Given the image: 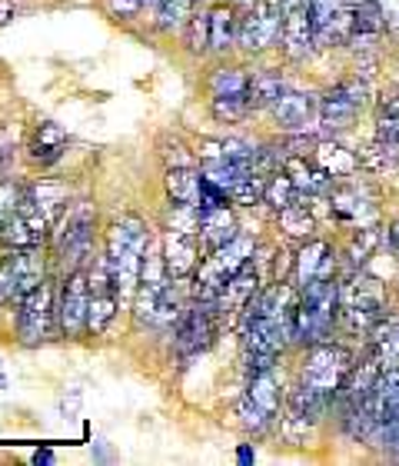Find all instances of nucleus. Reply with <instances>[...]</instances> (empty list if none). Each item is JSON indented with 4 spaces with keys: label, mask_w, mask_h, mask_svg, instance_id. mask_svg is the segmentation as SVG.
Here are the masks:
<instances>
[{
    "label": "nucleus",
    "mask_w": 399,
    "mask_h": 466,
    "mask_svg": "<svg viewBox=\"0 0 399 466\" xmlns=\"http://www.w3.org/2000/svg\"><path fill=\"white\" fill-rule=\"evenodd\" d=\"M44 280H47V260H44L40 247H34V250H7V257L0 263V307L17 303L24 293H30Z\"/></svg>",
    "instance_id": "ddd939ff"
},
{
    "label": "nucleus",
    "mask_w": 399,
    "mask_h": 466,
    "mask_svg": "<svg viewBox=\"0 0 399 466\" xmlns=\"http://www.w3.org/2000/svg\"><path fill=\"white\" fill-rule=\"evenodd\" d=\"M240 227H236V217L230 210V204H214V207H204L200 210V247L204 253L216 250V247H224L226 240H234Z\"/></svg>",
    "instance_id": "393cba45"
},
{
    "label": "nucleus",
    "mask_w": 399,
    "mask_h": 466,
    "mask_svg": "<svg viewBox=\"0 0 399 466\" xmlns=\"http://www.w3.org/2000/svg\"><path fill=\"white\" fill-rule=\"evenodd\" d=\"M386 237H390V247H393V250L399 253V220H396V224L390 227V233H386Z\"/></svg>",
    "instance_id": "ea45409f"
},
{
    "label": "nucleus",
    "mask_w": 399,
    "mask_h": 466,
    "mask_svg": "<svg viewBox=\"0 0 399 466\" xmlns=\"http://www.w3.org/2000/svg\"><path fill=\"white\" fill-rule=\"evenodd\" d=\"M366 407H370V417H373V437H386V440L396 437V430H399V370L380 373L376 387H373L370 397H366Z\"/></svg>",
    "instance_id": "f3484780"
},
{
    "label": "nucleus",
    "mask_w": 399,
    "mask_h": 466,
    "mask_svg": "<svg viewBox=\"0 0 399 466\" xmlns=\"http://www.w3.org/2000/svg\"><path fill=\"white\" fill-rule=\"evenodd\" d=\"M216 330H220V310L214 300H194L176 320L174 347L180 360H194L214 347Z\"/></svg>",
    "instance_id": "9d476101"
},
{
    "label": "nucleus",
    "mask_w": 399,
    "mask_h": 466,
    "mask_svg": "<svg viewBox=\"0 0 399 466\" xmlns=\"http://www.w3.org/2000/svg\"><path fill=\"white\" fill-rule=\"evenodd\" d=\"M353 363H356L353 353L346 347H340V343H330V340L313 343L306 350V357H303L300 387L306 393H313L320 403L333 407L336 397H340L343 383H346V377H350Z\"/></svg>",
    "instance_id": "20e7f679"
},
{
    "label": "nucleus",
    "mask_w": 399,
    "mask_h": 466,
    "mask_svg": "<svg viewBox=\"0 0 399 466\" xmlns=\"http://www.w3.org/2000/svg\"><path fill=\"white\" fill-rule=\"evenodd\" d=\"M336 323H340V283H336V277L316 280L296 290L290 320L293 340L303 343V347H313V343L326 340Z\"/></svg>",
    "instance_id": "f03ea898"
},
{
    "label": "nucleus",
    "mask_w": 399,
    "mask_h": 466,
    "mask_svg": "<svg viewBox=\"0 0 399 466\" xmlns=\"http://www.w3.org/2000/svg\"><path fill=\"white\" fill-rule=\"evenodd\" d=\"M200 237L190 230H174V227H164V243H160V253H164L166 273L174 280H186L194 277V270L200 267Z\"/></svg>",
    "instance_id": "6ab92c4d"
},
{
    "label": "nucleus",
    "mask_w": 399,
    "mask_h": 466,
    "mask_svg": "<svg viewBox=\"0 0 399 466\" xmlns=\"http://www.w3.org/2000/svg\"><path fill=\"white\" fill-rule=\"evenodd\" d=\"M250 4H254V0H250Z\"/></svg>",
    "instance_id": "a18cd8bd"
},
{
    "label": "nucleus",
    "mask_w": 399,
    "mask_h": 466,
    "mask_svg": "<svg viewBox=\"0 0 399 466\" xmlns=\"http://www.w3.org/2000/svg\"><path fill=\"white\" fill-rule=\"evenodd\" d=\"M370 353L380 370H399V313H386L370 330Z\"/></svg>",
    "instance_id": "a878e982"
},
{
    "label": "nucleus",
    "mask_w": 399,
    "mask_h": 466,
    "mask_svg": "<svg viewBox=\"0 0 399 466\" xmlns=\"http://www.w3.org/2000/svg\"><path fill=\"white\" fill-rule=\"evenodd\" d=\"M380 240H383V233H380V227H373V224H366V227H356V233H353V240H350V263L353 267H363V263L370 260L373 257V250L380 247Z\"/></svg>",
    "instance_id": "f704fd0d"
},
{
    "label": "nucleus",
    "mask_w": 399,
    "mask_h": 466,
    "mask_svg": "<svg viewBox=\"0 0 399 466\" xmlns=\"http://www.w3.org/2000/svg\"><path fill=\"white\" fill-rule=\"evenodd\" d=\"M376 144L386 154H399V94L390 100H383V110L376 116Z\"/></svg>",
    "instance_id": "2f4dec72"
},
{
    "label": "nucleus",
    "mask_w": 399,
    "mask_h": 466,
    "mask_svg": "<svg viewBox=\"0 0 399 466\" xmlns=\"http://www.w3.org/2000/svg\"><path fill=\"white\" fill-rule=\"evenodd\" d=\"M273 120L283 134H303L313 124H320V97L300 94V90H283L280 100L273 104Z\"/></svg>",
    "instance_id": "aec40b11"
},
{
    "label": "nucleus",
    "mask_w": 399,
    "mask_h": 466,
    "mask_svg": "<svg viewBox=\"0 0 399 466\" xmlns=\"http://www.w3.org/2000/svg\"><path fill=\"white\" fill-rule=\"evenodd\" d=\"M50 230H54V217L24 190L14 214L0 224V243L7 250H34L50 240Z\"/></svg>",
    "instance_id": "0eeeda50"
},
{
    "label": "nucleus",
    "mask_w": 399,
    "mask_h": 466,
    "mask_svg": "<svg viewBox=\"0 0 399 466\" xmlns=\"http://www.w3.org/2000/svg\"><path fill=\"white\" fill-rule=\"evenodd\" d=\"M280 403H283V383L276 377V367L254 373L244 400H240V407H236L240 427L246 433H264L273 420H276V413H280Z\"/></svg>",
    "instance_id": "1a4fd4ad"
},
{
    "label": "nucleus",
    "mask_w": 399,
    "mask_h": 466,
    "mask_svg": "<svg viewBox=\"0 0 399 466\" xmlns=\"http://www.w3.org/2000/svg\"><path fill=\"white\" fill-rule=\"evenodd\" d=\"M150 7V0H107V14L114 20H134Z\"/></svg>",
    "instance_id": "e433bc0d"
},
{
    "label": "nucleus",
    "mask_w": 399,
    "mask_h": 466,
    "mask_svg": "<svg viewBox=\"0 0 399 466\" xmlns=\"http://www.w3.org/2000/svg\"><path fill=\"white\" fill-rule=\"evenodd\" d=\"M87 313H90V280L87 267L74 273H64L57 287V330L67 340H77L87 333Z\"/></svg>",
    "instance_id": "4468645a"
},
{
    "label": "nucleus",
    "mask_w": 399,
    "mask_h": 466,
    "mask_svg": "<svg viewBox=\"0 0 399 466\" xmlns=\"http://www.w3.org/2000/svg\"><path fill=\"white\" fill-rule=\"evenodd\" d=\"M353 7H356V4H380V0H350Z\"/></svg>",
    "instance_id": "79ce46f5"
},
{
    "label": "nucleus",
    "mask_w": 399,
    "mask_h": 466,
    "mask_svg": "<svg viewBox=\"0 0 399 466\" xmlns=\"http://www.w3.org/2000/svg\"><path fill=\"white\" fill-rule=\"evenodd\" d=\"M194 4H196V7H200V4H216V0H194Z\"/></svg>",
    "instance_id": "37998d69"
},
{
    "label": "nucleus",
    "mask_w": 399,
    "mask_h": 466,
    "mask_svg": "<svg viewBox=\"0 0 399 466\" xmlns=\"http://www.w3.org/2000/svg\"><path fill=\"white\" fill-rule=\"evenodd\" d=\"M246 87H250V70L240 64H224L206 77V90H210V110L216 120L236 124L250 114L246 107Z\"/></svg>",
    "instance_id": "9b49d317"
},
{
    "label": "nucleus",
    "mask_w": 399,
    "mask_h": 466,
    "mask_svg": "<svg viewBox=\"0 0 399 466\" xmlns=\"http://www.w3.org/2000/svg\"><path fill=\"white\" fill-rule=\"evenodd\" d=\"M0 164H4V157H0Z\"/></svg>",
    "instance_id": "c03bdc74"
},
{
    "label": "nucleus",
    "mask_w": 399,
    "mask_h": 466,
    "mask_svg": "<svg viewBox=\"0 0 399 466\" xmlns=\"http://www.w3.org/2000/svg\"><path fill=\"white\" fill-rule=\"evenodd\" d=\"M336 277V250L326 240H303L296 257H293V287L303 290L316 280Z\"/></svg>",
    "instance_id": "a211bd4d"
},
{
    "label": "nucleus",
    "mask_w": 399,
    "mask_h": 466,
    "mask_svg": "<svg viewBox=\"0 0 399 466\" xmlns=\"http://www.w3.org/2000/svg\"><path fill=\"white\" fill-rule=\"evenodd\" d=\"M30 160H37V164H54L64 157L67 150V130L54 120H44V124L34 127V134H30Z\"/></svg>",
    "instance_id": "cd10ccee"
},
{
    "label": "nucleus",
    "mask_w": 399,
    "mask_h": 466,
    "mask_svg": "<svg viewBox=\"0 0 399 466\" xmlns=\"http://www.w3.org/2000/svg\"><path fill=\"white\" fill-rule=\"evenodd\" d=\"M316 30V47H336L353 37L350 0H306Z\"/></svg>",
    "instance_id": "dca6fc26"
},
{
    "label": "nucleus",
    "mask_w": 399,
    "mask_h": 466,
    "mask_svg": "<svg viewBox=\"0 0 399 466\" xmlns=\"http://www.w3.org/2000/svg\"><path fill=\"white\" fill-rule=\"evenodd\" d=\"M186 47L190 54H206L210 50V10H194V17L186 20Z\"/></svg>",
    "instance_id": "c9c22d12"
},
{
    "label": "nucleus",
    "mask_w": 399,
    "mask_h": 466,
    "mask_svg": "<svg viewBox=\"0 0 399 466\" xmlns=\"http://www.w3.org/2000/svg\"><path fill=\"white\" fill-rule=\"evenodd\" d=\"M206 10H210V50L226 54L230 47H236V37H240L236 7L226 0H216V4H206Z\"/></svg>",
    "instance_id": "bb28decb"
},
{
    "label": "nucleus",
    "mask_w": 399,
    "mask_h": 466,
    "mask_svg": "<svg viewBox=\"0 0 399 466\" xmlns=\"http://www.w3.org/2000/svg\"><path fill=\"white\" fill-rule=\"evenodd\" d=\"M280 47L290 60H306L316 47V30H313V17L306 0L286 7V20H283Z\"/></svg>",
    "instance_id": "412c9836"
},
{
    "label": "nucleus",
    "mask_w": 399,
    "mask_h": 466,
    "mask_svg": "<svg viewBox=\"0 0 399 466\" xmlns=\"http://www.w3.org/2000/svg\"><path fill=\"white\" fill-rule=\"evenodd\" d=\"M54 460V453L50 450H44V453H34V463H50Z\"/></svg>",
    "instance_id": "a19ab883"
},
{
    "label": "nucleus",
    "mask_w": 399,
    "mask_h": 466,
    "mask_svg": "<svg viewBox=\"0 0 399 466\" xmlns=\"http://www.w3.org/2000/svg\"><path fill=\"white\" fill-rule=\"evenodd\" d=\"M283 20H286V4L283 0H254L250 10L240 17L236 47L244 50V54H264V50H270L283 34Z\"/></svg>",
    "instance_id": "f8f14e48"
},
{
    "label": "nucleus",
    "mask_w": 399,
    "mask_h": 466,
    "mask_svg": "<svg viewBox=\"0 0 399 466\" xmlns=\"http://www.w3.org/2000/svg\"><path fill=\"white\" fill-rule=\"evenodd\" d=\"M57 327V290L47 280L17 300V337L24 347H40Z\"/></svg>",
    "instance_id": "6e6552de"
},
{
    "label": "nucleus",
    "mask_w": 399,
    "mask_h": 466,
    "mask_svg": "<svg viewBox=\"0 0 399 466\" xmlns=\"http://www.w3.org/2000/svg\"><path fill=\"white\" fill-rule=\"evenodd\" d=\"M256 293H260V270H256V257L246 267H240V270L230 277V280L224 283V290L216 293V310H220V317H240V313L250 307V300H254Z\"/></svg>",
    "instance_id": "4be33fe9"
},
{
    "label": "nucleus",
    "mask_w": 399,
    "mask_h": 466,
    "mask_svg": "<svg viewBox=\"0 0 399 466\" xmlns=\"http://www.w3.org/2000/svg\"><path fill=\"white\" fill-rule=\"evenodd\" d=\"M166 194L176 204H204V174L194 167H166Z\"/></svg>",
    "instance_id": "c756f323"
},
{
    "label": "nucleus",
    "mask_w": 399,
    "mask_h": 466,
    "mask_svg": "<svg viewBox=\"0 0 399 466\" xmlns=\"http://www.w3.org/2000/svg\"><path fill=\"white\" fill-rule=\"evenodd\" d=\"M280 227H283V233L286 237H293V240H310L313 237V230H316V220H313V214H310V207L306 204H290L286 210H280Z\"/></svg>",
    "instance_id": "72a5a7b5"
},
{
    "label": "nucleus",
    "mask_w": 399,
    "mask_h": 466,
    "mask_svg": "<svg viewBox=\"0 0 399 466\" xmlns=\"http://www.w3.org/2000/svg\"><path fill=\"white\" fill-rule=\"evenodd\" d=\"M256 257V240L246 233H236L234 240L210 250L194 270V297L196 300H216V293L224 290V283L234 277L240 267Z\"/></svg>",
    "instance_id": "423d86ee"
},
{
    "label": "nucleus",
    "mask_w": 399,
    "mask_h": 466,
    "mask_svg": "<svg viewBox=\"0 0 399 466\" xmlns=\"http://www.w3.org/2000/svg\"><path fill=\"white\" fill-rule=\"evenodd\" d=\"M146 247H150V230L140 217L130 214L114 220V227L107 230V240H104V257H107L117 297H134L136 293Z\"/></svg>",
    "instance_id": "f257e3e1"
},
{
    "label": "nucleus",
    "mask_w": 399,
    "mask_h": 466,
    "mask_svg": "<svg viewBox=\"0 0 399 466\" xmlns=\"http://www.w3.org/2000/svg\"><path fill=\"white\" fill-rule=\"evenodd\" d=\"M94 230H97V210L90 200L67 204L60 220L50 230V253L64 263V270H84L97 253H94Z\"/></svg>",
    "instance_id": "7ed1b4c3"
},
{
    "label": "nucleus",
    "mask_w": 399,
    "mask_h": 466,
    "mask_svg": "<svg viewBox=\"0 0 399 466\" xmlns=\"http://www.w3.org/2000/svg\"><path fill=\"white\" fill-rule=\"evenodd\" d=\"M283 94L280 70H254L250 74V87H246V107L250 110H273V104Z\"/></svg>",
    "instance_id": "7c9ffc66"
},
{
    "label": "nucleus",
    "mask_w": 399,
    "mask_h": 466,
    "mask_svg": "<svg viewBox=\"0 0 399 466\" xmlns=\"http://www.w3.org/2000/svg\"><path fill=\"white\" fill-rule=\"evenodd\" d=\"M313 160H316V167H323L333 180H346V177H353L360 170V157L353 154V150H346L343 144H336V140H320L316 150H313Z\"/></svg>",
    "instance_id": "c85d7f7f"
},
{
    "label": "nucleus",
    "mask_w": 399,
    "mask_h": 466,
    "mask_svg": "<svg viewBox=\"0 0 399 466\" xmlns=\"http://www.w3.org/2000/svg\"><path fill=\"white\" fill-rule=\"evenodd\" d=\"M296 200H300V190L293 187L290 174H286V170H273L264 187V204H270L273 210L280 214V210H286V207L296 204Z\"/></svg>",
    "instance_id": "473e14b6"
},
{
    "label": "nucleus",
    "mask_w": 399,
    "mask_h": 466,
    "mask_svg": "<svg viewBox=\"0 0 399 466\" xmlns=\"http://www.w3.org/2000/svg\"><path fill=\"white\" fill-rule=\"evenodd\" d=\"M283 170L290 174L293 187L300 190V197H330L333 190V177L316 167V160H306V154H290L283 160Z\"/></svg>",
    "instance_id": "b1692460"
},
{
    "label": "nucleus",
    "mask_w": 399,
    "mask_h": 466,
    "mask_svg": "<svg viewBox=\"0 0 399 466\" xmlns=\"http://www.w3.org/2000/svg\"><path fill=\"white\" fill-rule=\"evenodd\" d=\"M366 97H370V90L356 77H346V80H340V84H333L320 97V127L326 134L346 130V127L360 116V110L366 107Z\"/></svg>",
    "instance_id": "2eb2a0df"
},
{
    "label": "nucleus",
    "mask_w": 399,
    "mask_h": 466,
    "mask_svg": "<svg viewBox=\"0 0 399 466\" xmlns=\"http://www.w3.org/2000/svg\"><path fill=\"white\" fill-rule=\"evenodd\" d=\"M373 204V197L366 194V187L356 184V180H346V184H336L330 190V210L340 224L353 227H366L376 217V207H363Z\"/></svg>",
    "instance_id": "5701e85b"
},
{
    "label": "nucleus",
    "mask_w": 399,
    "mask_h": 466,
    "mask_svg": "<svg viewBox=\"0 0 399 466\" xmlns=\"http://www.w3.org/2000/svg\"><path fill=\"white\" fill-rule=\"evenodd\" d=\"M386 317V287L366 273H353L340 283V323L343 330L360 337Z\"/></svg>",
    "instance_id": "39448f33"
},
{
    "label": "nucleus",
    "mask_w": 399,
    "mask_h": 466,
    "mask_svg": "<svg viewBox=\"0 0 399 466\" xmlns=\"http://www.w3.org/2000/svg\"><path fill=\"white\" fill-rule=\"evenodd\" d=\"M20 194H24V190H17V187L7 184V180H0V224L14 214V207L20 204Z\"/></svg>",
    "instance_id": "4c0bfd02"
},
{
    "label": "nucleus",
    "mask_w": 399,
    "mask_h": 466,
    "mask_svg": "<svg viewBox=\"0 0 399 466\" xmlns=\"http://www.w3.org/2000/svg\"><path fill=\"white\" fill-rule=\"evenodd\" d=\"M14 17H17V4L14 0H0V27H7Z\"/></svg>",
    "instance_id": "58836bf2"
}]
</instances>
